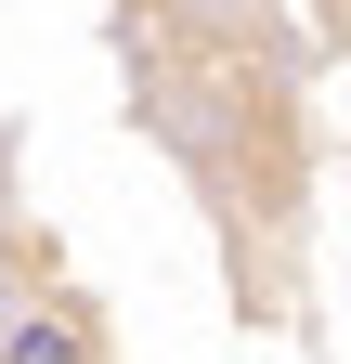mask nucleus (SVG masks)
<instances>
[{"label":"nucleus","instance_id":"1","mask_svg":"<svg viewBox=\"0 0 351 364\" xmlns=\"http://www.w3.org/2000/svg\"><path fill=\"white\" fill-rule=\"evenodd\" d=\"M0 364H104L92 299H26L14 326H0Z\"/></svg>","mask_w":351,"mask_h":364}]
</instances>
